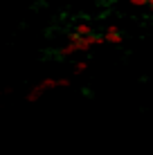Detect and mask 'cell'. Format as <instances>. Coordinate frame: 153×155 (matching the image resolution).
Here are the masks:
<instances>
[{"instance_id": "obj_3", "label": "cell", "mask_w": 153, "mask_h": 155, "mask_svg": "<svg viewBox=\"0 0 153 155\" xmlns=\"http://www.w3.org/2000/svg\"><path fill=\"white\" fill-rule=\"evenodd\" d=\"M75 34H79V36H90L92 34V27L88 23H79L77 27H75Z\"/></svg>"}, {"instance_id": "obj_4", "label": "cell", "mask_w": 153, "mask_h": 155, "mask_svg": "<svg viewBox=\"0 0 153 155\" xmlns=\"http://www.w3.org/2000/svg\"><path fill=\"white\" fill-rule=\"evenodd\" d=\"M41 94H43V90H41V88H38V85H36V88H34V90H29V94H27V99H29V101H36V99H38V97H41Z\"/></svg>"}, {"instance_id": "obj_5", "label": "cell", "mask_w": 153, "mask_h": 155, "mask_svg": "<svg viewBox=\"0 0 153 155\" xmlns=\"http://www.w3.org/2000/svg\"><path fill=\"white\" fill-rule=\"evenodd\" d=\"M83 70H88V61H79L77 65H75V72H77V74L83 72Z\"/></svg>"}, {"instance_id": "obj_7", "label": "cell", "mask_w": 153, "mask_h": 155, "mask_svg": "<svg viewBox=\"0 0 153 155\" xmlns=\"http://www.w3.org/2000/svg\"><path fill=\"white\" fill-rule=\"evenodd\" d=\"M146 7H151V12H153V0H146Z\"/></svg>"}, {"instance_id": "obj_1", "label": "cell", "mask_w": 153, "mask_h": 155, "mask_svg": "<svg viewBox=\"0 0 153 155\" xmlns=\"http://www.w3.org/2000/svg\"><path fill=\"white\" fill-rule=\"evenodd\" d=\"M65 85H70V79H45V81L38 83V88L43 90H52V88H65Z\"/></svg>"}, {"instance_id": "obj_2", "label": "cell", "mask_w": 153, "mask_h": 155, "mask_svg": "<svg viewBox=\"0 0 153 155\" xmlns=\"http://www.w3.org/2000/svg\"><path fill=\"white\" fill-rule=\"evenodd\" d=\"M104 41L106 43H122V31H119L117 25H108V29H106V34H104Z\"/></svg>"}, {"instance_id": "obj_6", "label": "cell", "mask_w": 153, "mask_h": 155, "mask_svg": "<svg viewBox=\"0 0 153 155\" xmlns=\"http://www.w3.org/2000/svg\"><path fill=\"white\" fill-rule=\"evenodd\" d=\"M135 7H146V0H131Z\"/></svg>"}]
</instances>
